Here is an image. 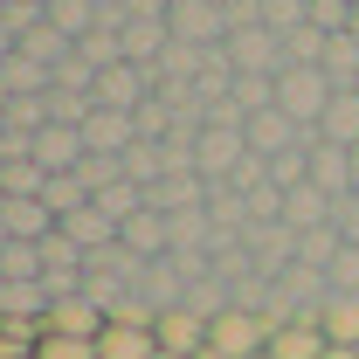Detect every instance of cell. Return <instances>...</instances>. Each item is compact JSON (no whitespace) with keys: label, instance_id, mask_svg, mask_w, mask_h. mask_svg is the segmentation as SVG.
<instances>
[{"label":"cell","instance_id":"cell-1","mask_svg":"<svg viewBox=\"0 0 359 359\" xmlns=\"http://www.w3.org/2000/svg\"><path fill=\"white\" fill-rule=\"evenodd\" d=\"M222 48H228V69H235V76H283V69H290L269 21H242V28H228Z\"/></svg>","mask_w":359,"mask_h":359},{"label":"cell","instance_id":"cell-2","mask_svg":"<svg viewBox=\"0 0 359 359\" xmlns=\"http://www.w3.org/2000/svg\"><path fill=\"white\" fill-rule=\"evenodd\" d=\"M332 97H339V90L325 83V69H318V62H297V69H283V76H276V111H290V118H297V125H311V132H318V118L332 111Z\"/></svg>","mask_w":359,"mask_h":359},{"label":"cell","instance_id":"cell-3","mask_svg":"<svg viewBox=\"0 0 359 359\" xmlns=\"http://www.w3.org/2000/svg\"><path fill=\"white\" fill-rule=\"evenodd\" d=\"M208 353H222V359H256V353H269V318L228 304V311L215 318V332H208Z\"/></svg>","mask_w":359,"mask_h":359},{"label":"cell","instance_id":"cell-4","mask_svg":"<svg viewBox=\"0 0 359 359\" xmlns=\"http://www.w3.org/2000/svg\"><path fill=\"white\" fill-rule=\"evenodd\" d=\"M90 97H97V111H125V118H138V111L152 104V69H138V62H118V69H97Z\"/></svg>","mask_w":359,"mask_h":359},{"label":"cell","instance_id":"cell-5","mask_svg":"<svg viewBox=\"0 0 359 359\" xmlns=\"http://www.w3.org/2000/svg\"><path fill=\"white\" fill-rule=\"evenodd\" d=\"M28 159H35L42 173H76V166L90 159V145H83L76 125H55V118H48L42 132H35V152H28Z\"/></svg>","mask_w":359,"mask_h":359},{"label":"cell","instance_id":"cell-6","mask_svg":"<svg viewBox=\"0 0 359 359\" xmlns=\"http://www.w3.org/2000/svg\"><path fill=\"white\" fill-rule=\"evenodd\" d=\"M208 318L201 311H187V304H173V311H159V325H152V339H159V353H180V359H194V353H208Z\"/></svg>","mask_w":359,"mask_h":359},{"label":"cell","instance_id":"cell-7","mask_svg":"<svg viewBox=\"0 0 359 359\" xmlns=\"http://www.w3.org/2000/svg\"><path fill=\"white\" fill-rule=\"evenodd\" d=\"M0 228H7V242H48L55 215H48V201H0Z\"/></svg>","mask_w":359,"mask_h":359},{"label":"cell","instance_id":"cell-8","mask_svg":"<svg viewBox=\"0 0 359 359\" xmlns=\"http://www.w3.org/2000/svg\"><path fill=\"white\" fill-rule=\"evenodd\" d=\"M55 228H62V235H69L83 256H97V249H111V242H118V222H111L97 201H90V208H76V215H62Z\"/></svg>","mask_w":359,"mask_h":359},{"label":"cell","instance_id":"cell-9","mask_svg":"<svg viewBox=\"0 0 359 359\" xmlns=\"http://www.w3.org/2000/svg\"><path fill=\"white\" fill-rule=\"evenodd\" d=\"M283 222L297 228V235L332 228V194H325V187H311V180H304V187H290V194H283Z\"/></svg>","mask_w":359,"mask_h":359},{"label":"cell","instance_id":"cell-10","mask_svg":"<svg viewBox=\"0 0 359 359\" xmlns=\"http://www.w3.org/2000/svg\"><path fill=\"white\" fill-rule=\"evenodd\" d=\"M311 187H325L332 201H339V194H353V152L318 138V145H311Z\"/></svg>","mask_w":359,"mask_h":359},{"label":"cell","instance_id":"cell-11","mask_svg":"<svg viewBox=\"0 0 359 359\" xmlns=\"http://www.w3.org/2000/svg\"><path fill=\"white\" fill-rule=\"evenodd\" d=\"M318 69H325V83L339 90V97H346V90H359V42L346 35V28L325 42V62H318Z\"/></svg>","mask_w":359,"mask_h":359},{"label":"cell","instance_id":"cell-12","mask_svg":"<svg viewBox=\"0 0 359 359\" xmlns=\"http://www.w3.org/2000/svg\"><path fill=\"white\" fill-rule=\"evenodd\" d=\"M48 83H55V69H42V62H35V55H21V48L0 62V90H7V97H42Z\"/></svg>","mask_w":359,"mask_h":359},{"label":"cell","instance_id":"cell-13","mask_svg":"<svg viewBox=\"0 0 359 359\" xmlns=\"http://www.w3.org/2000/svg\"><path fill=\"white\" fill-rule=\"evenodd\" d=\"M332 353V339L318 332V325H283V332H269V359H325Z\"/></svg>","mask_w":359,"mask_h":359},{"label":"cell","instance_id":"cell-14","mask_svg":"<svg viewBox=\"0 0 359 359\" xmlns=\"http://www.w3.org/2000/svg\"><path fill=\"white\" fill-rule=\"evenodd\" d=\"M318 332H325L332 346H359V297L332 290V297H325V311H318Z\"/></svg>","mask_w":359,"mask_h":359},{"label":"cell","instance_id":"cell-15","mask_svg":"<svg viewBox=\"0 0 359 359\" xmlns=\"http://www.w3.org/2000/svg\"><path fill=\"white\" fill-rule=\"evenodd\" d=\"M318 138H325V145H346V152L359 145V90L332 97V111L318 118Z\"/></svg>","mask_w":359,"mask_h":359},{"label":"cell","instance_id":"cell-16","mask_svg":"<svg viewBox=\"0 0 359 359\" xmlns=\"http://www.w3.org/2000/svg\"><path fill=\"white\" fill-rule=\"evenodd\" d=\"M97 359H159V339H152V332H138V325H104Z\"/></svg>","mask_w":359,"mask_h":359},{"label":"cell","instance_id":"cell-17","mask_svg":"<svg viewBox=\"0 0 359 359\" xmlns=\"http://www.w3.org/2000/svg\"><path fill=\"white\" fill-rule=\"evenodd\" d=\"M21 55H35V62H42V69H62V62H69V55H76V42H69V35H62V28H55V21H35V28H28V35H21Z\"/></svg>","mask_w":359,"mask_h":359},{"label":"cell","instance_id":"cell-18","mask_svg":"<svg viewBox=\"0 0 359 359\" xmlns=\"http://www.w3.org/2000/svg\"><path fill=\"white\" fill-rule=\"evenodd\" d=\"M48 194V173L35 159H0V201H42Z\"/></svg>","mask_w":359,"mask_h":359},{"label":"cell","instance_id":"cell-19","mask_svg":"<svg viewBox=\"0 0 359 359\" xmlns=\"http://www.w3.org/2000/svg\"><path fill=\"white\" fill-rule=\"evenodd\" d=\"M0 283H42V242H7L0 249Z\"/></svg>","mask_w":359,"mask_h":359},{"label":"cell","instance_id":"cell-20","mask_svg":"<svg viewBox=\"0 0 359 359\" xmlns=\"http://www.w3.org/2000/svg\"><path fill=\"white\" fill-rule=\"evenodd\" d=\"M76 55H83L90 69H118V62H125V35H118V28L104 21L97 35H83V42H76Z\"/></svg>","mask_w":359,"mask_h":359},{"label":"cell","instance_id":"cell-21","mask_svg":"<svg viewBox=\"0 0 359 359\" xmlns=\"http://www.w3.org/2000/svg\"><path fill=\"white\" fill-rule=\"evenodd\" d=\"M48 215H55V222H62V215H76V208H90V187L76 173H48Z\"/></svg>","mask_w":359,"mask_h":359},{"label":"cell","instance_id":"cell-22","mask_svg":"<svg viewBox=\"0 0 359 359\" xmlns=\"http://www.w3.org/2000/svg\"><path fill=\"white\" fill-rule=\"evenodd\" d=\"M97 208H104L111 222L125 228L132 215H145V187H132V180H118V187H104V194H97Z\"/></svg>","mask_w":359,"mask_h":359},{"label":"cell","instance_id":"cell-23","mask_svg":"<svg viewBox=\"0 0 359 359\" xmlns=\"http://www.w3.org/2000/svg\"><path fill=\"white\" fill-rule=\"evenodd\" d=\"M339 249H346V242H339V228H311V235L297 242V263H304V269H332Z\"/></svg>","mask_w":359,"mask_h":359},{"label":"cell","instance_id":"cell-24","mask_svg":"<svg viewBox=\"0 0 359 359\" xmlns=\"http://www.w3.org/2000/svg\"><path fill=\"white\" fill-rule=\"evenodd\" d=\"M35 359H97V339H62V332H42Z\"/></svg>","mask_w":359,"mask_h":359},{"label":"cell","instance_id":"cell-25","mask_svg":"<svg viewBox=\"0 0 359 359\" xmlns=\"http://www.w3.org/2000/svg\"><path fill=\"white\" fill-rule=\"evenodd\" d=\"M325 276H332V290H346V297H359V242H346V249L332 256V269H325Z\"/></svg>","mask_w":359,"mask_h":359},{"label":"cell","instance_id":"cell-26","mask_svg":"<svg viewBox=\"0 0 359 359\" xmlns=\"http://www.w3.org/2000/svg\"><path fill=\"white\" fill-rule=\"evenodd\" d=\"M332 228H339V242H359V194L332 201Z\"/></svg>","mask_w":359,"mask_h":359},{"label":"cell","instance_id":"cell-27","mask_svg":"<svg viewBox=\"0 0 359 359\" xmlns=\"http://www.w3.org/2000/svg\"><path fill=\"white\" fill-rule=\"evenodd\" d=\"M90 83H97V69H90L83 55H69V62L55 69V90H90Z\"/></svg>","mask_w":359,"mask_h":359},{"label":"cell","instance_id":"cell-28","mask_svg":"<svg viewBox=\"0 0 359 359\" xmlns=\"http://www.w3.org/2000/svg\"><path fill=\"white\" fill-rule=\"evenodd\" d=\"M346 35H353V42H359V7H346Z\"/></svg>","mask_w":359,"mask_h":359},{"label":"cell","instance_id":"cell-29","mask_svg":"<svg viewBox=\"0 0 359 359\" xmlns=\"http://www.w3.org/2000/svg\"><path fill=\"white\" fill-rule=\"evenodd\" d=\"M325 359H359V346H332V353H325Z\"/></svg>","mask_w":359,"mask_h":359},{"label":"cell","instance_id":"cell-30","mask_svg":"<svg viewBox=\"0 0 359 359\" xmlns=\"http://www.w3.org/2000/svg\"><path fill=\"white\" fill-rule=\"evenodd\" d=\"M353 194H359V145H353Z\"/></svg>","mask_w":359,"mask_h":359},{"label":"cell","instance_id":"cell-31","mask_svg":"<svg viewBox=\"0 0 359 359\" xmlns=\"http://www.w3.org/2000/svg\"><path fill=\"white\" fill-rule=\"evenodd\" d=\"M0 249H7V228H0Z\"/></svg>","mask_w":359,"mask_h":359},{"label":"cell","instance_id":"cell-32","mask_svg":"<svg viewBox=\"0 0 359 359\" xmlns=\"http://www.w3.org/2000/svg\"><path fill=\"white\" fill-rule=\"evenodd\" d=\"M159 359H180V353H159Z\"/></svg>","mask_w":359,"mask_h":359},{"label":"cell","instance_id":"cell-33","mask_svg":"<svg viewBox=\"0 0 359 359\" xmlns=\"http://www.w3.org/2000/svg\"><path fill=\"white\" fill-rule=\"evenodd\" d=\"M256 359H269V353H256Z\"/></svg>","mask_w":359,"mask_h":359}]
</instances>
